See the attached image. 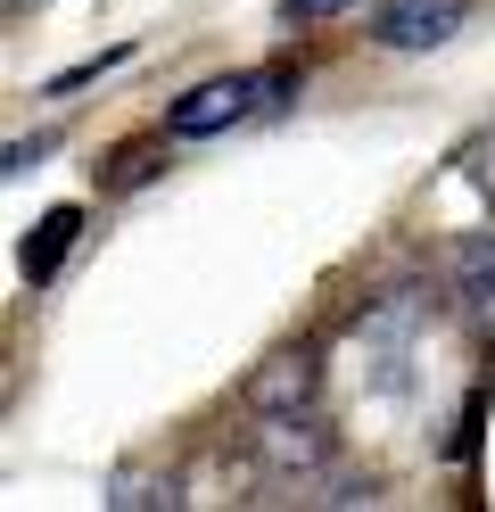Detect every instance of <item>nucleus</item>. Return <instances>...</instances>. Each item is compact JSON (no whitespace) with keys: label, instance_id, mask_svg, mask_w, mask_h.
I'll list each match as a JSON object with an SVG mask.
<instances>
[{"label":"nucleus","instance_id":"f257e3e1","mask_svg":"<svg viewBox=\"0 0 495 512\" xmlns=\"http://www.w3.org/2000/svg\"><path fill=\"white\" fill-rule=\"evenodd\" d=\"M281 91H297V75L289 67H240V75H207L198 91H182L174 108H165V133L174 141H207V133H223V124H248V116H264L281 100Z\"/></svg>","mask_w":495,"mask_h":512},{"label":"nucleus","instance_id":"f03ea898","mask_svg":"<svg viewBox=\"0 0 495 512\" xmlns=\"http://www.w3.org/2000/svg\"><path fill=\"white\" fill-rule=\"evenodd\" d=\"M248 463L264 479H281V488H314V479L330 471V430L314 422V413H256Z\"/></svg>","mask_w":495,"mask_h":512},{"label":"nucleus","instance_id":"7ed1b4c3","mask_svg":"<svg viewBox=\"0 0 495 512\" xmlns=\"http://www.w3.org/2000/svg\"><path fill=\"white\" fill-rule=\"evenodd\" d=\"M471 25V0H380L372 9V42L380 50H438Z\"/></svg>","mask_w":495,"mask_h":512},{"label":"nucleus","instance_id":"20e7f679","mask_svg":"<svg viewBox=\"0 0 495 512\" xmlns=\"http://www.w3.org/2000/svg\"><path fill=\"white\" fill-rule=\"evenodd\" d=\"M314 389H322V356L314 347H273L256 372H248V413H306L314 405Z\"/></svg>","mask_w":495,"mask_h":512},{"label":"nucleus","instance_id":"39448f33","mask_svg":"<svg viewBox=\"0 0 495 512\" xmlns=\"http://www.w3.org/2000/svg\"><path fill=\"white\" fill-rule=\"evenodd\" d=\"M75 232H83V215L75 207H50L42 223H33V232H25V256H17V265H25V281H33V290H42V281L66 265V248H75Z\"/></svg>","mask_w":495,"mask_h":512},{"label":"nucleus","instance_id":"423d86ee","mask_svg":"<svg viewBox=\"0 0 495 512\" xmlns=\"http://www.w3.org/2000/svg\"><path fill=\"white\" fill-rule=\"evenodd\" d=\"M108 504H116V512H174V504H182V479H174V471L157 479V471H141V463H124V471L108 479Z\"/></svg>","mask_w":495,"mask_h":512},{"label":"nucleus","instance_id":"0eeeda50","mask_svg":"<svg viewBox=\"0 0 495 512\" xmlns=\"http://www.w3.org/2000/svg\"><path fill=\"white\" fill-rule=\"evenodd\" d=\"M157 157H165V141H132V149H116V157H108V190H141V182L157 174Z\"/></svg>","mask_w":495,"mask_h":512},{"label":"nucleus","instance_id":"6e6552de","mask_svg":"<svg viewBox=\"0 0 495 512\" xmlns=\"http://www.w3.org/2000/svg\"><path fill=\"white\" fill-rule=\"evenodd\" d=\"M479 281H495V240H462L454 248V290H479Z\"/></svg>","mask_w":495,"mask_h":512},{"label":"nucleus","instance_id":"1a4fd4ad","mask_svg":"<svg viewBox=\"0 0 495 512\" xmlns=\"http://www.w3.org/2000/svg\"><path fill=\"white\" fill-rule=\"evenodd\" d=\"M462 174H471V190L495 207V124H487V133H479L471 149H462Z\"/></svg>","mask_w":495,"mask_h":512},{"label":"nucleus","instance_id":"9d476101","mask_svg":"<svg viewBox=\"0 0 495 512\" xmlns=\"http://www.w3.org/2000/svg\"><path fill=\"white\" fill-rule=\"evenodd\" d=\"M124 58H132V50L116 42V50H99V58H83V67H66V75H50V91H83V83H99L108 67H124Z\"/></svg>","mask_w":495,"mask_h":512},{"label":"nucleus","instance_id":"9b49d317","mask_svg":"<svg viewBox=\"0 0 495 512\" xmlns=\"http://www.w3.org/2000/svg\"><path fill=\"white\" fill-rule=\"evenodd\" d=\"M50 149H58V133H33V141H9V166H0V174L17 182V174H33V166H42Z\"/></svg>","mask_w":495,"mask_h":512},{"label":"nucleus","instance_id":"f8f14e48","mask_svg":"<svg viewBox=\"0 0 495 512\" xmlns=\"http://www.w3.org/2000/svg\"><path fill=\"white\" fill-rule=\"evenodd\" d=\"M339 9H355V0H281V25H322Z\"/></svg>","mask_w":495,"mask_h":512},{"label":"nucleus","instance_id":"ddd939ff","mask_svg":"<svg viewBox=\"0 0 495 512\" xmlns=\"http://www.w3.org/2000/svg\"><path fill=\"white\" fill-rule=\"evenodd\" d=\"M462 306H471V323L495 339V281H479V290H462Z\"/></svg>","mask_w":495,"mask_h":512},{"label":"nucleus","instance_id":"4468645a","mask_svg":"<svg viewBox=\"0 0 495 512\" xmlns=\"http://www.w3.org/2000/svg\"><path fill=\"white\" fill-rule=\"evenodd\" d=\"M9 9H42V0H9Z\"/></svg>","mask_w":495,"mask_h":512}]
</instances>
